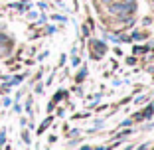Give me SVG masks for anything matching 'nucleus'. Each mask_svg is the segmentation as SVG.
I'll use <instances>...</instances> for the list:
<instances>
[{
	"instance_id": "obj_1",
	"label": "nucleus",
	"mask_w": 154,
	"mask_h": 150,
	"mask_svg": "<svg viewBox=\"0 0 154 150\" xmlns=\"http://www.w3.org/2000/svg\"><path fill=\"white\" fill-rule=\"evenodd\" d=\"M111 10H113V12H119V14H128L132 10V2L128 0V2H125V4H115Z\"/></svg>"
},
{
	"instance_id": "obj_2",
	"label": "nucleus",
	"mask_w": 154,
	"mask_h": 150,
	"mask_svg": "<svg viewBox=\"0 0 154 150\" xmlns=\"http://www.w3.org/2000/svg\"><path fill=\"white\" fill-rule=\"evenodd\" d=\"M4 54H6V47H4V46H0V55H4Z\"/></svg>"
},
{
	"instance_id": "obj_3",
	"label": "nucleus",
	"mask_w": 154,
	"mask_h": 150,
	"mask_svg": "<svg viewBox=\"0 0 154 150\" xmlns=\"http://www.w3.org/2000/svg\"><path fill=\"white\" fill-rule=\"evenodd\" d=\"M0 41H6V36H2V34H0Z\"/></svg>"
},
{
	"instance_id": "obj_4",
	"label": "nucleus",
	"mask_w": 154,
	"mask_h": 150,
	"mask_svg": "<svg viewBox=\"0 0 154 150\" xmlns=\"http://www.w3.org/2000/svg\"><path fill=\"white\" fill-rule=\"evenodd\" d=\"M103 2H111V0H103Z\"/></svg>"
}]
</instances>
